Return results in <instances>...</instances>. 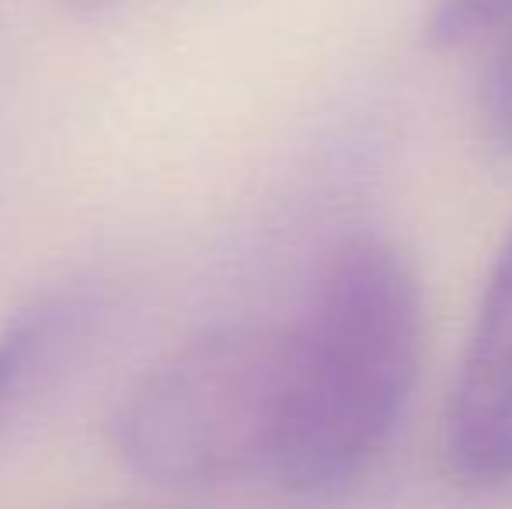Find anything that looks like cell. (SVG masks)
<instances>
[{
    "mask_svg": "<svg viewBox=\"0 0 512 509\" xmlns=\"http://www.w3.org/2000/svg\"><path fill=\"white\" fill-rule=\"evenodd\" d=\"M481 119L485 136L495 150L512 154V21L506 25L499 49L492 53V63L485 70L481 84Z\"/></svg>",
    "mask_w": 512,
    "mask_h": 509,
    "instance_id": "obj_6",
    "label": "cell"
},
{
    "mask_svg": "<svg viewBox=\"0 0 512 509\" xmlns=\"http://www.w3.org/2000/svg\"><path fill=\"white\" fill-rule=\"evenodd\" d=\"M297 332L223 325L157 360L108 415V447L133 478L199 492L276 468Z\"/></svg>",
    "mask_w": 512,
    "mask_h": 509,
    "instance_id": "obj_2",
    "label": "cell"
},
{
    "mask_svg": "<svg viewBox=\"0 0 512 509\" xmlns=\"http://www.w3.org/2000/svg\"><path fill=\"white\" fill-rule=\"evenodd\" d=\"M67 7H74V11L81 14H95V11H105V7H112L115 0H63Z\"/></svg>",
    "mask_w": 512,
    "mask_h": 509,
    "instance_id": "obj_7",
    "label": "cell"
},
{
    "mask_svg": "<svg viewBox=\"0 0 512 509\" xmlns=\"http://www.w3.org/2000/svg\"><path fill=\"white\" fill-rule=\"evenodd\" d=\"M95 314L84 290H53L21 304L0 321V429L60 367L74 339H81Z\"/></svg>",
    "mask_w": 512,
    "mask_h": 509,
    "instance_id": "obj_4",
    "label": "cell"
},
{
    "mask_svg": "<svg viewBox=\"0 0 512 509\" xmlns=\"http://www.w3.org/2000/svg\"><path fill=\"white\" fill-rule=\"evenodd\" d=\"M512 21V0H436L429 18V39L457 46L481 32L506 28Z\"/></svg>",
    "mask_w": 512,
    "mask_h": 509,
    "instance_id": "obj_5",
    "label": "cell"
},
{
    "mask_svg": "<svg viewBox=\"0 0 512 509\" xmlns=\"http://www.w3.org/2000/svg\"><path fill=\"white\" fill-rule=\"evenodd\" d=\"M446 454L464 482L499 485L512 457V231L488 272L446 415Z\"/></svg>",
    "mask_w": 512,
    "mask_h": 509,
    "instance_id": "obj_3",
    "label": "cell"
},
{
    "mask_svg": "<svg viewBox=\"0 0 512 509\" xmlns=\"http://www.w3.org/2000/svg\"><path fill=\"white\" fill-rule=\"evenodd\" d=\"M297 332L293 394L272 475L304 499L349 489L387 447L422 367L425 311L387 241L338 248Z\"/></svg>",
    "mask_w": 512,
    "mask_h": 509,
    "instance_id": "obj_1",
    "label": "cell"
}]
</instances>
